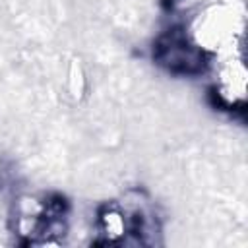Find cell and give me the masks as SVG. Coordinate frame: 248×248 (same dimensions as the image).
I'll use <instances>...</instances> for the list:
<instances>
[{"instance_id": "6da1fadb", "label": "cell", "mask_w": 248, "mask_h": 248, "mask_svg": "<svg viewBox=\"0 0 248 248\" xmlns=\"http://www.w3.org/2000/svg\"><path fill=\"white\" fill-rule=\"evenodd\" d=\"M157 58L161 64L176 72H198L203 68V54L186 43L182 35L170 33L157 45Z\"/></svg>"}]
</instances>
